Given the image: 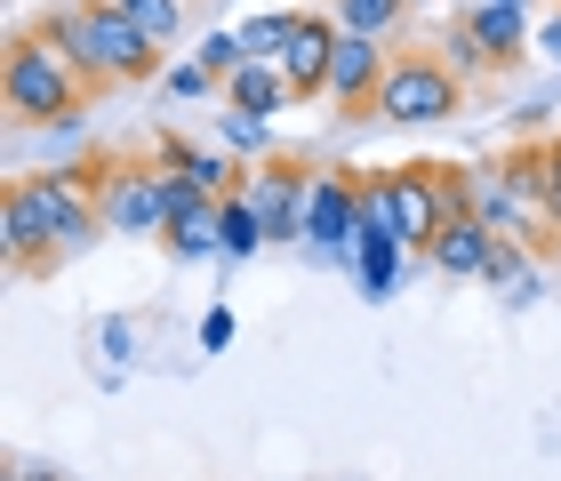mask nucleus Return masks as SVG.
Returning <instances> with one entry per match:
<instances>
[{
    "mask_svg": "<svg viewBox=\"0 0 561 481\" xmlns=\"http://www.w3.org/2000/svg\"><path fill=\"white\" fill-rule=\"evenodd\" d=\"M217 225H225V257H257V249L273 241L265 217L249 209V193H225V201H217Z\"/></svg>",
    "mask_w": 561,
    "mask_h": 481,
    "instance_id": "nucleus-18",
    "label": "nucleus"
},
{
    "mask_svg": "<svg viewBox=\"0 0 561 481\" xmlns=\"http://www.w3.org/2000/svg\"><path fill=\"white\" fill-rule=\"evenodd\" d=\"M386 185H393V225H401V241L425 249L442 241V225L466 209V169H449V161H410V169H386Z\"/></svg>",
    "mask_w": 561,
    "mask_h": 481,
    "instance_id": "nucleus-7",
    "label": "nucleus"
},
{
    "mask_svg": "<svg viewBox=\"0 0 561 481\" xmlns=\"http://www.w3.org/2000/svg\"><path fill=\"white\" fill-rule=\"evenodd\" d=\"M297 24H305V9H265V16L241 24V48H249V57H265V65H280V48L297 41Z\"/></svg>",
    "mask_w": 561,
    "mask_h": 481,
    "instance_id": "nucleus-19",
    "label": "nucleus"
},
{
    "mask_svg": "<svg viewBox=\"0 0 561 481\" xmlns=\"http://www.w3.org/2000/svg\"><path fill=\"white\" fill-rule=\"evenodd\" d=\"M9 481H65L57 466H9Z\"/></svg>",
    "mask_w": 561,
    "mask_h": 481,
    "instance_id": "nucleus-28",
    "label": "nucleus"
},
{
    "mask_svg": "<svg viewBox=\"0 0 561 481\" xmlns=\"http://www.w3.org/2000/svg\"><path fill=\"white\" fill-rule=\"evenodd\" d=\"M353 241H362V169H313L305 249H321L329 265H353Z\"/></svg>",
    "mask_w": 561,
    "mask_h": 481,
    "instance_id": "nucleus-8",
    "label": "nucleus"
},
{
    "mask_svg": "<svg viewBox=\"0 0 561 481\" xmlns=\"http://www.w3.org/2000/svg\"><path fill=\"white\" fill-rule=\"evenodd\" d=\"M514 9H529V0H514Z\"/></svg>",
    "mask_w": 561,
    "mask_h": 481,
    "instance_id": "nucleus-29",
    "label": "nucleus"
},
{
    "mask_svg": "<svg viewBox=\"0 0 561 481\" xmlns=\"http://www.w3.org/2000/svg\"><path fill=\"white\" fill-rule=\"evenodd\" d=\"M433 265H442V282H490V257H497V233L481 225L473 209H457L449 225H442V241L425 249Z\"/></svg>",
    "mask_w": 561,
    "mask_h": 481,
    "instance_id": "nucleus-12",
    "label": "nucleus"
},
{
    "mask_svg": "<svg viewBox=\"0 0 561 481\" xmlns=\"http://www.w3.org/2000/svg\"><path fill=\"white\" fill-rule=\"evenodd\" d=\"M225 105H233V113H280V105H289V81H280V65H265V57H249L241 72H233V81H225Z\"/></svg>",
    "mask_w": 561,
    "mask_h": 481,
    "instance_id": "nucleus-16",
    "label": "nucleus"
},
{
    "mask_svg": "<svg viewBox=\"0 0 561 481\" xmlns=\"http://www.w3.org/2000/svg\"><path fill=\"white\" fill-rule=\"evenodd\" d=\"M201 65H209L217 81H233V72L249 65V48H241V33H217V41H201Z\"/></svg>",
    "mask_w": 561,
    "mask_h": 481,
    "instance_id": "nucleus-25",
    "label": "nucleus"
},
{
    "mask_svg": "<svg viewBox=\"0 0 561 481\" xmlns=\"http://www.w3.org/2000/svg\"><path fill=\"white\" fill-rule=\"evenodd\" d=\"M0 105H9L16 129H72V121L96 105V89L72 72V57L41 24H16L9 57H0Z\"/></svg>",
    "mask_w": 561,
    "mask_h": 481,
    "instance_id": "nucleus-3",
    "label": "nucleus"
},
{
    "mask_svg": "<svg viewBox=\"0 0 561 481\" xmlns=\"http://www.w3.org/2000/svg\"><path fill=\"white\" fill-rule=\"evenodd\" d=\"M401 257H410V241H401V233H362V241H353V282H362L369 306H386V297H393Z\"/></svg>",
    "mask_w": 561,
    "mask_h": 481,
    "instance_id": "nucleus-14",
    "label": "nucleus"
},
{
    "mask_svg": "<svg viewBox=\"0 0 561 481\" xmlns=\"http://www.w3.org/2000/svg\"><path fill=\"white\" fill-rule=\"evenodd\" d=\"M89 193H96L105 233H121V241L169 233V176H161V161H96Z\"/></svg>",
    "mask_w": 561,
    "mask_h": 481,
    "instance_id": "nucleus-6",
    "label": "nucleus"
},
{
    "mask_svg": "<svg viewBox=\"0 0 561 481\" xmlns=\"http://www.w3.org/2000/svg\"><path fill=\"white\" fill-rule=\"evenodd\" d=\"M113 9L129 16L145 41H161V48H169L176 33H185V0H113Z\"/></svg>",
    "mask_w": 561,
    "mask_h": 481,
    "instance_id": "nucleus-21",
    "label": "nucleus"
},
{
    "mask_svg": "<svg viewBox=\"0 0 561 481\" xmlns=\"http://www.w3.org/2000/svg\"><path fill=\"white\" fill-rule=\"evenodd\" d=\"M442 57H449L457 72H466V81H481V72H490V57H481V41L466 33V16H457L449 33H442Z\"/></svg>",
    "mask_w": 561,
    "mask_h": 481,
    "instance_id": "nucleus-24",
    "label": "nucleus"
},
{
    "mask_svg": "<svg viewBox=\"0 0 561 481\" xmlns=\"http://www.w3.org/2000/svg\"><path fill=\"white\" fill-rule=\"evenodd\" d=\"M225 145H249V153H257V145H265V121H257V113H225Z\"/></svg>",
    "mask_w": 561,
    "mask_h": 481,
    "instance_id": "nucleus-26",
    "label": "nucleus"
},
{
    "mask_svg": "<svg viewBox=\"0 0 561 481\" xmlns=\"http://www.w3.org/2000/svg\"><path fill=\"white\" fill-rule=\"evenodd\" d=\"M161 89L176 96V105H185V96H225V81H217V72L201 65V57H193V65H169V72H161Z\"/></svg>",
    "mask_w": 561,
    "mask_h": 481,
    "instance_id": "nucleus-23",
    "label": "nucleus"
},
{
    "mask_svg": "<svg viewBox=\"0 0 561 481\" xmlns=\"http://www.w3.org/2000/svg\"><path fill=\"white\" fill-rule=\"evenodd\" d=\"M490 289L505 297V306H538V297H546V273H538V257H529V241H497Z\"/></svg>",
    "mask_w": 561,
    "mask_h": 481,
    "instance_id": "nucleus-15",
    "label": "nucleus"
},
{
    "mask_svg": "<svg viewBox=\"0 0 561 481\" xmlns=\"http://www.w3.org/2000/svg\"><path fill=\"white\" fill-rule=\"evenodd\" d=\"M466 209L490 225L497 241H553V225H546V201H538V137L514 145V153H497V161H481L466 169Z\"/></svg>",
    "mask_w": 561,
    "mask_h": 481,
    "instance_id": "nucleus-4",
    "label": "nucleus"
},
{
    "mask_svg": "<svg viewBox=\"0 0 561 481\" xmlns=\"http://www.w3.org/2000/svg\"><path fill=\"white\" fill-rule=\"evenodd\" d=\"M538 48H546V65H561V9L546 16V41H538Z\"/></svg>",
    "mask_w": 561,
    "mask_h": 481,
    "instance_id": "nucleus-27",
    "label": "nucleus"
},
{
    "mask_svg": "<svg viewBox=\"0 0 561 481\" xmlns=\"http://www.w3.org/2000/svg\"><path fill=\"white\" fill-rule=\"evenodd\" d=\"M538 201H546V225H553V241H561V129L538 137Z\"/></svg>",
    "mask_w": 561,
    "mask_h": 481,
    "instance_id": "nucleus-22",
    "label": "nucleus"
},
{
    "mask_svg": "<svg viewBox=\"0 0 561 481\" xmlns=\"http://www.w3.org/2000/svg\"><path fill=\"white\" fill-rule=\"evenodd\" d=\"M466 33L481 41L490 72H514V65H522V48H529V24H522L514 0H473V9H466Z\"/></svg>",
    "mask_w": 561,
    "mask_h": 481,
    "instance_id": "nucleus-13",
    "label": "nucleus"
},
{
    "mask_svg": "<svg viewBox=\"0 0 561 481\" xmlns=\"http://www.w3.org/2000/svg\"><path fill=\"white\" fill-rule=\"evenodd\" d=\"M41 33L72 57V72L105 96V89H137V81H161V41H145L129 16L113 9V0H57V9L41 16Z\"/></svg>",
    "mask_w": 561,
    "mask_h": 481,
    "instance_id": "nucleus-2",
    "label": "nucleus"
},
{
    "mask_svg": "<svg viewBox=\"0 0 561 481\" xmlns=\"http://www.w3.org/2000/svg\"><path fill=\"white\" fill-rule=\"evenodd\" d=\"M241 193H249V209L265 217V233L273 241H297L305 233V193H313V169H305L297 153H273L241 176Z\"/></svg>",
    "mask_w": 561,
    "mask_h": 481,
    "instance_id": "nucleus-9",
    "label": "nucleus"
},
{
    "mask_svg": "<svg viewBox=\"0 0 561 481\" xmlns=\"http://www.w3.org/2000/svg\"><path fill=\"white\" fill-rule=\"evenodd\" d=\"M329 16H337L345 33L393 41V33H401V16H410V0H329Z\"/></svg>",
    "mask_w": 561,
    "mask_h": 481,
    "instance_id": "nucleus-17",
    "label": "nucleus"
},
{
    "mask_svg": "<svg viewBox=\"0 0 561 481\" xmlns=\"http://www.w3.org/2000/svg\"><path fill=\"white\" fill-rule=\"evenodd\" d=\"M466 89L473 81L442 57V48H393L386 89H377V121H393V129H433V121L466 113Z\"/></svg>",
    "mask_w": 561,
    "mask_h": 481,
    "instance_id": "nucleus-5",
    "label": "nucleus"
},
{
    "mask_svg": "<svg viewBox=\"0 0 561 481\" xmlns=\"http://www.w3.org/2000/svg\"><path fill=\"white\" fill-rule=\"evenodd\" d=\"M386 48L369 33H337V57H329V105L337 121H377V89H386Z\"/></svg>",
    "mask_w": 561,
    "mask_h": 481,
    "instance_id": "nucleus-10",
    "label": "nucleus"
},
{
    "mask_svg": "<svg viewBox=\"0 0 561 481\" xmlns=\"http://www.w3.org/2000/svg\"><path fill=\"white\" fill-rule=\"evenodd\" d=\"M337 33H345L337 16L305 9L297 41L280 48V81H289V96H329V57H337Z\"/></svg>",
    "mask_w": 561,
    "mask_h": 481,
    "instance_id": "nucleus-11",
    "label": "nucleus"
},
{
    "mask_svg": "<svg viewBox=\"0 0 561 481\" xmlns=\"http://www.w3.org/2000/svg\"><path fill=\"white\" fill-rule=\"evenodd\" d=\"M0 233H9V273H48V265L81 257V249L105 233L89 169H72V176H9Z\"/></svg>",
    "mask_w": 561,
    "mask_h": 481,
    "instance_id": "nucleus-1",
    "label": "nucleus"
},
{
    "mask_svg": "<svg viewBox=\"0 0 561 481\" xmlns=\"http://www.w3.org/2000/svg\"><path fill=\"white\" fill-rule=\"evenodd\" d=\"M169 249H176V257H217V249H225V225H217V201H201V209L193 217H176L169 225V233H161Z\"/></svg>",
    "mask_w": 561,
    "mask_h": 481,
    "instance_id": "nucleus-20",
    "label": "nucleus"
}]
</instances>
